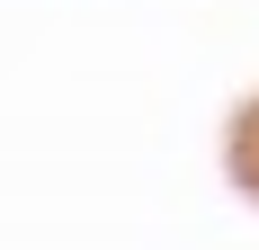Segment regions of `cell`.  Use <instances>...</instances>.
Segmentation results:
<instances>
[{"mask_svg":"<svg viewBox=\"0 0 259 250\" xmlns=\"http://www.w3.org/2000/svg\"><path fill=\"white\" fill-rule=\"evenodd\" d=\"M224 179L259 205V90L233 107V125H224Z\"/></svg>","mask_w":259,"mask_h":250,"instance_id":"6da1fadb","label":"cell"}]
</instances>
